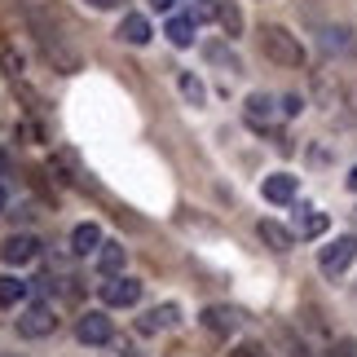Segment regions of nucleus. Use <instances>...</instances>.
I'll list each match as a JSON object with an SVG mask.
<instances>
[{"mask_svg": "<svg viewBox=\"0 0 357 357\" xmlns=\"http://www.w3.org/2000/svg\"><path fill=\"white\" fill-rule=\"evenodd\" d=\"M26 22H31V31L40 40V49H45V58L53 62V71H62V75H75L79 71V53L66 45V36H62V26L49 18L45 9H31L26 13Z\"/></svg>", "mask_w": 357, "mask_h": 357, "instance_id": "f257e3e1", "label": "nucleus"}, {"mask_svg": "<svg viewBox=\"0 0 357 357\" xmlns=\"http://www.w3.org/2000/svg\"><path fill=\"white\" fill-rule=\"evenodd\" d=\"M260 53L278 66H305V45L287 31V26H260Z\"/></svg>", "mask_w": 357, "mask_h": 357, "instance_id": "f03ea898", "label": "nucleus"}, {"mask_svg": "<svg viewBox=\"0 0 357 357\" xmlns=\"http://www.w3.org/2000/svg\"><path fill=\"white\" fill-rule=\"evenodd\" d=\"M58 331V313H53V305H45V300H36V305H26L18 313V335L22 340H45Z\"/></svg>", "mask_w": 357, "mask_h": 357, "instance_id": "7ed1b4c3", "label": "nucleus"}, {"mask_svg": "<svg viewBox=\"0 0 357 357\" xmlns=\"http://www.w3.org/2000/svg\"><path fill=\"white\" fill-rule=\"evenodd\" d=\"M353 260H357V238H353V234H340L331 247H322V252H318V265H322L326 278H340V273H344Z\"/></svg>", "mask_w": 357, "mask_h": 357, "instance_id": "20e7f679", "label": "nucleus"}, {"mask_svg": "<svg viewBox=\"0 0 357 357\" xmlns=\"http://www.w3.org/2000/svg\"><path fill=\"white\" fill-rule=\"evenodd\" d=\"M75 340H79V344L102 349V344H111V340H115V326H111V318H106L102 309H89L84 318L75 322Z\"/></svg>", "mask_w": 357, "mask_h": 357, "instance_id": "39448f33", "label": "nucleus"}, {"mask_svg": "<svg viewBox=\"0 0 357 357\" xmlns=\"http://www.w3.org/2000/svg\"><path fill=\"white\" fill-rule=\"evenodd\" d=\"M278 119H287V115L273 106V98H265V93H252V98H247V123H252L256 132H273Z\"/></svg>", "mask_w": 357, "mask_h": 357, "instance_id": "423d86ee", "label": "nucleus"}, {"mask_svg": "<svg viewBox=\"0 0 357 357\" xmlns=\"http://www.w3.org/2000/svg\"><path fill=\"white\" fill-rule=\"evenodd\" d=\"M102 300L111 309H128V305H137L142 300V282L137 278H123V273H115V278H106L102 282Z\"/></svg>", "mask_w": 357, "mask_h": 357, "instance_id": "0eeeda50", "label": "nucleus"}, {"mask_svg": "<svg viewBox=\"0 0 357 357\" xmlns=\"http://www.w3.org/2000/svg\"><path fill=\"white\" fill-rule=\"evenodd\" d=\"M36 256H40V243L31 234H9L0 243V260H5V265H31Z\"/></svg>", "mask_w": 357, "mask_h": 357, "instance_id": "6e6552de", "label": "nucleus"}, {"mask_svg": "<svg viewBox=\"0 0 357 357\" xmlns=\"http://www.w3.org/2000/svg\"><path fill=\"white\" fill-rule=\"evenodd\" d=\"M176 322H181V309L168 300V305L146 309L142 318H137V331H142V335H155V331H168V326H176Z\"/></svg>", "mask_w": 357, "mask_h": 357, "instance_id": "1a4fd4ad", "label": "nucleus"}, {"mask_svg": "<svg viewBox=\"0 0 357 357\" xmlns=\"http://www.w3.org/2000/svg\"><path fill=\"white\" fill-rule=\"evenodd\" d=\"M296 176L291 172H273V176H265V181H260V195H265L269 203H291L296 199Z\"/></svg>", "mask_w": 357, "mask_h": 357, "instance_id": "9d476101", "label": "nucleus"}, {"mask_svg": "<svg viewBox=\"0 0 357 357\" xmlns=\"http://www.w3.org/2000/svg\"><path fill=\"white\" fill-rule=\"evenodd\" d=\"M199 322L208 326L212 335H234V331H238V313H234V309H225V305H208Z\"/></svg>", "mask_w": 357, "mask_h": 357, "instance_id": "9b49d317", "label": "nucleus"}, {"mask_svg": "<svg viewBox=\"0 0 357 357\" xmlns=\"http://www.w3.org/2000/svg\"><path fill=\"white\" fill-rule=\"evenodd\" d=\"M256 234H260V243H265V247H273V252H291V243H296V229H287L278 221H260Z\"/></svg>", "mask_w": 357, "mask_h": 357, "instance_id": "f8f14e48", "label": "nucleus"}, {"mask_svg": "<svg viewBox=\"0 0 357 357\" xmlns=\"http://www.w3.org/2000/svg\"><path fill=\"white\" fill-rule=\"evenodd\" d=\"M102 229L93 225V221H84V225H75V234H71V252L75 256H93V252H102Z\"/></svg>", "mask_w": 357, "mask_h": 357, "instance_id": "ddd939ff", "label": "nucleus"}, {"mask_svg": "<svg viewBox=\"0 0 357 357\" xmlns=\"http://www.w3.org/2000/svg\"><path fill=\"white\" fill-rule=\"evenodd\" d=\"M123 260H128L123 243H102V252H98V269H102V278H115V273H123Z\"/></svg>", "mask_w": 357, "mask_h": 357, "instance_id": "4468645a", "label": "nucleus"}, {"mask_svg": "<svg viewBox=\"0 0 357 357\" xmlns=\"http://www.w3.org/2000/svg\"><path fill=\"white\" fill-rule=\"evenodd\" d=\"M119 40H128V45H146V40H150V22L142 18V13H123Z\"/></svg>", "mask_w": 357, "mask_h": 357, "instance_id": "2eb2a0df", "label": "nucleus"}, {"mask_svg": "<svg viewBox=\"0 0 357 357\" xmlns=\"http://www.w3.org/2000/svg\"><path fill=\"white\" fill-rule=\"evenodd\" d=\"M326 225H331V221H326V212H296V234L300 238H318V234H326Z\"/></svg>", "mask_w": 357, "mask_h": 357, "instance_id": "dca6fc26", "label": "nucleus"}, {"mask_svg": "<svg viewBox=\"0 0 357 357\" xmlns=\"http://www.w3.org/2000/svg\"><path fill=\"white\" fill-rule=\"evenodd\" d=\"M26 287H31V282H22V278H9V273H0V309H13V305H22V300H26Z\"/></svg>", "mask_w": 357, "mask_h": 357, "instance_id": "f3484780", "label": "nucleus"}, {"mask_svg": "<svg viewBox=\"0 0 357 357\" xmlns=\"http://www.w3.org/2000/svg\"><path fill=\"white\" fill-rule=\"evenodd\" d=\"M322 49L331 53V58H335V53H353V31H349V26H326V31H322Z\"/></svg>", "mask_w": 357, "mask_h": 357, "instance_id": "a211bd4d", "label": "nucleus"}, {"mask_svg": "<svg viewBox=\"0 0 357 357\" xmlns=\"http://www.w3.org/2000/svg\"><path fill=\"white\" fill-rule=\"evenodd\" d=\"M195 26H199L195 18H172V22H168V31H163V36H168L176 49H190V45H195Z\"/></svg>", "mask_w": 357, "mask_h": 357, "instance_id": "6ab92c4d", "label": "nucleus"}, {"mask_svg": "<svg viewBox=\"0 0 357 357\" xmlns=\"http://www.w3.org/2000/svg\"><path fill=\"white\" fill-rule=\"evenodd\" d=\"M176 84H181V98H185L190 106H203V102H208V89H203V79H199L195 71H185Z\"/></svg>", "mask_w": 357, "mask_h": 357, "instance_id": "aec40b11", "label": "nucleus"}, {"mask_svg": "<svg viewBox=\"0 0 357 357\" xmlns=\"http://www.w3.org/2000/svg\"><path fill=\"white\" fill-rule=\"evenodd\" d=\"M203 58H208V62H221V66H225V71H243V62L234 58V49H225V45H216V40H212V45H203Z\"/></svg>", "mask_w": 357, "mask_h": 357, "instance_id": "412c9836", "label": "nucleus"}, {"mask_svg": "<svg viewBox=\"0 0 357 357\" xmlns=\"http://www.w3.org/2000/svg\"><path fill=\"white\" fill-rule=\"evenodd\" d=\"M216 22H221L229 36H238V31H243V13H238V5H221V9H216Z\"/></svg>", "mask_w": 357, "mask_h": 357, "instance_id": "4be33fe9", "label": "nucleus"}, {"mask_svg": "<svg viewBox=\"0 0 357 357\" xmlns=\"http://www.w3.org/2000/svg\"><path fill=\"white\" fill-rule=\"evenodd\" d=\"M216 9H221V5H212V0H190V13H185V18L208 22V18H216Z\"/></svg>", "mask_w": 357, "mask_h": 357, "instance_id": "5701e85b", "label": "nucleus"}, {"mask_svg": "<svg viewBox=\"0 0 357 357\" xmlns=\"http://www.w3.org/2000/svg\"><path fill=\"white\" fill-rule=\"evenodd\" d=\"M0 62H5V71H9L13 79L22 75V58H18V53H13V49H5V53H0Z\"/></svg>", "mask_w": 357, "mask_h": 357, "instance_id": "b1692460", "label": "nucleus"}, {"mask_svg": "<svg viewBox=\"0 0 357 357\" xmlns=\"http://www.w3.org/2000/svg\"><path fill=\"white\" fill-rule=\"evenodd\" d=\"M326 357H357V344H353V340H335Z\"/></svg>", "mask_w": 357, "mask_h": 357, "instance_id": "393cba45", "label": "nucleus"}, {"mask_svg": "<svg viewBox=\"0 0 357 357\" xmlns=\"http://www.w3.org/2000/svg\"><path fill=\"white\" fill-rule=\"evenodd\" d=\"M282 115H287V119L300 115V98H282Z\"/></svg>", "mask_w": 357, "mask_h": 357, "instance_id": "a878e982", "label": "nucleus"}, {"mask_svg": "<svg viewBox=\"0 0 357 357\" xmlns=\"http://www.w3.org/2000/svg\"><path fill=\"white\" fill-rule=\"evenodd\" d=\"M229 357H260V353H256L252 344H238V349H234V353H229Z\"/></svg>", "mask_w": 357, "mask_h": 357, "instance_id": "bb28decb", "label": "nucleus"}, {"mask_svg": "<svg viewBox=\"0 0 357 357\" xmlns=\"http://www.w3.org/2000/svg\"><path fill=\"white\" fill-rule=\"evenodd\" d=\"M146 5H150V9H159V13H168V9H172V0H146Z\"/></svg>", "mask_w": 357, "mask_h": 357, "instance_id": "cd10ccee", "label": "nucleus"}, {"mask_svg": "<svg viewBox=\"0 0 357 357\" xmlns=\"http://www.w3.org/2000/svg\"><path fill=\"white\" fill-rule=\"evenodd\" d=\"M89 5H93V9H115L119 0H89Z\"/></svg>", "mask_w": 357, "mask_h": 357, "instance_id": "c85d7f7f", "label": "nucleus"}, {"mask_svg": "<svg viewBox=\"0 0 357 357\" xmlns=\"http://www.w3.org/2000/svg\"><path fill=\"white\" fill-rule=\"evenodd\" d=\"M349 190H357V168H353V172H349Z\"/></svg>", "mask_w": 357, "mask_h": 357, "instance_id": "c756f323", "label": "nucleus"}, {"mask_svg": "<svg viewBox=\"0 0 357 357\" xmlns=\"http://www.w3.org/2000/svg\"><path fill=\"white\" fill-rule=\"evenodd\" d=\"M0 212H5V190H0Z\"/></svg>", "mask_w": 357, "mask_h": 357, "instance_id": "7c9ffc66", "label": "nucleus"}, {"mask_svg": "<svg viewBox=\"0 0 357 357\" xmlns=\"http://www.w3.org/2000/svg\"><path fill=\"white\" fill-rule=\"evenodd\" d=\"M0 357H18V353H0Z\"/></svg>", "mask_w": 357, "mask_h": 357, "instance_id": "2f4dec72", "label": "nucleus"}]
</instances>
